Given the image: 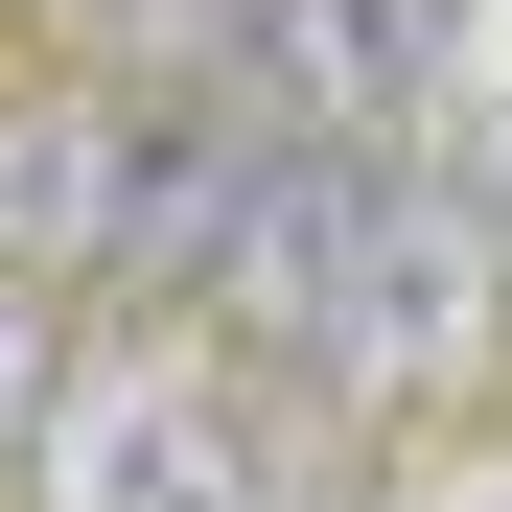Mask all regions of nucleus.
Returning a JSON list of instances; mask_svg holds the SVG:
<instances>
[{"label":"nucleus","instance_id":"nucleus-1","mask_svg":"<svg viewBox=\"0 0 512 512\" xmlns=\"http://www.w3.org/2000/svg\"><path fill=\"white\" fill-rule=\"evenodd\" d=\"M512 350V210H466L443 187V163H373V187H350V256H326V303H303V396L326 419H419V396H466Z\"/></svg>","mask_w":512,"mask_h":512},{"label":"nucleus","instance_id":"nucleus-2","mask_svg":"<svg viewBox=\"0 0 512 512\" xmlns=\"http://www.w3.org/2000/svg\"><path fill=\"white\" fill-rule=\"evenodd\" d=\"M24 512H280V350L233 326H140V350H70Z\"/></svg>","mask_w":512,"mask_h":512},{"label":"nucleus","instance_id":"nucleus-3","mask_svg":"<svg viewBox=\"0 0 512 512\" xmlns=\"http://www.w3.org/2000/svg\"><path fill=\"white\" fill-rule=\"evenodd\" d=\"M163 163H187V117H163L140 70H47V94L0 117V280H47V303H140Z\"/></svg>","mask_w":512,"mask_h":512},{"label":"nucleus","instance_id":"nucleus-4","mask_svg":"<svg viewBox=\"0 0 512 512\" xmlns=\"http://www.w3.org/2000/svg\"><path fill=\"white\" fill-rule=\"evenodd\" d=\"M443 24L466 0H233V94L303 117V140H350V163H396L419 94H443Z\"/></svg>","mask_w":512,"mask_h":512},{"label":"nucleus","instance_id":"nucleus-5","mask_svg":"<svg viewBox=\"0 0 512 512\" xmlns=\"http://www.w3.org/2000/svg\"><path fill=\"white\" fill-rule=\"evenodd\" d=\"M47 396H70V303H47V280H0V466L47 443Z\"/></svg>","mask_w":512,"mask_h":512},{"label":"nucleus","instance_id":"nucleus-6","mask_svg":"<svg viewBox=\"0 0 512 512\" xmlns=\"http://www.w3.org/2000/svg\"><path fill=\"white\" fill-rule=\"evenodd\" d=\"M489 210H512V187H489Z\"/></svg>","mask_w":512,"mask_h":512}]
</instances>
